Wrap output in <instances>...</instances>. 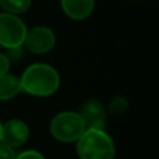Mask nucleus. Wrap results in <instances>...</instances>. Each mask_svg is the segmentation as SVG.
I'll return each instance as SVG.
<instances>
[{"label": "nucleus", "mask_w": 159, "mask_h": 159, "mask_svg": "<svg viewBox=\"0 0 159 159\" xmlns=\"http://www.w3.org/2000/svg\"><path fill=\"white\" fill-rule=\"evenodd\" d=\"M21 91L32 96H50L60 87V75L55 67L46 63L31 64L22 73Z\"/></svg>", "instance_id": "nucleus-1"}, {"label": "nucleus", "mask_w": 159, "mask_h": 159, "mask_svg": "<svg viewBox=\"0 0 159 159\" xmlns=\"http://www.w3.org/2000/svg\"><path fill=\"white\" fill-rule=\"evenodd\" d=\"M80 159H115L116 145L105 130L87 129L75 141Z\"/></svg>", "instance_id": "nucleus-2"}, {"label": "nucleus", "mask_w": 159, "mask_h": 159, "mask_svg": "<svg viewBox=\"0 0 159 159\" xmlns=\"http://www.w3.org/2000/svg\"><path fill=\"white\" fill-rule=\"evenodd\" d=\"M85 130V124L78 112H60L50 121L52 137L64 144L75 143Z\"/></svg>", "instance_id": "nucleus-3"}, {"label": "nucleus", "mask_w": 159, "mask_h": 159, "mask_svg": "<svg viewBox=\"0 0 159 159\" xmlns=\"http://www.w3.org/2000/svg\"><path fill=\"white\" fill-rule=\"evenodd\" d=\"M27 27L18 16L0 13V46L8 50L20 49L24 45Z\"/></svg>", "instance_id": "nucleus-4"}, {"label": "nucleus", "mask_w": 159, "mask_h": 159, "mask_svg": "<svg viewBox=\"0 0 159 159\" xmlns=\"http://www.w3.org/2000/svg\"><path fill=\"white\" fill-rule=\"evenodd\" d=\"M56 36L53 31L48 27H35L27 31L24 46L35 55H43L55 48Z\"/></svg>", "instance_id": "nucleus-5"}, {"label": "nucleus", "mask_w": 159, "mask_h": 159, "mask_svg": "<svg viewBox=\"0 0 159 159\" xmlns=\"http://www.w3.org/2000/svg\"><path fill=\"white\" fill-rule=\"evenodd\" d=\"M30 138V129L27 123L20 119H11L2 124V143L16 149L22 147Z\"/></svg>", "instance_id": "nucleus-6"}, {"label": "nucleus", "mask_w": 159, "mask_h": 159, "mask_svg": "<svg viewBox=\"0 0 159 159\" xmlns=\"http://www.w3.org/2000/svg\"><path fill=\"white\" fill-rule=\"evenodd\" d=\"M80 116L85 124V129L105 130L106 127V109L96 99H88L81 105Z\"/></svg>", "instance_id": "nucleus-7"}, {"label": "nucleus", "mask_w": 159, "mask_h": 159, "mask_svg": "<svg viewBox=\"0 0 159 159\" xmlns=\"http://www.w3.org/2000/svg\"><path fill=\"white\" fill-rule=\"evenodd\" d=\"M95 7V0H61L64 14L71 20L81 21L91 16Z\"/></svg>", "instance_id": "nucleus-8"}, {"label": "nucleus", "mask_w": 159, "mask_h": 159, "mask_svg": "<svg viewBox=\"0 0 159 159\" xmlns=\"http://www.w3.org/2000/svg\"><path fill=\"white\" fill-rule=\"evenodd\" d=\"M21 92L20 78L13 74L0 75V101H10Z\"/></svg>", "instance_id": "nucleus-9"}, {"label": "nucleus", "mask_w": 159, "mask_h": 159, "mask_svg": "<svg viewBox=\"0 0 159 159\" xmlns=\"http://www.w3.org/2000/svg\"><path fill=\"white\" fill-rule=\"evenodd\" d=\"M0 7L8 14L18 16L31 7V0H0Z\"/></svg>", "instance_id": "nucleus-10"}, {"label": "nucleus", "mask_w": 159, "mask_h": 159, "mask_svg": "<svg viewBox=\"0 0 159 159\" xmlns=\"http://www.w3.org/2000/svg\"><path fill=\"white\" fill-rule=\"evenodd\" d=\"M127 107H129V102L124 98H121V96H117V98H115L110 102L109 112L112 113L113 116H121L127 110Z\"/></svg>", "instance_id": "nucleus-11"}, {"label": "nucleus", "mask_w": 159, "mask_h": 159, "mask_svg": "<svg viewBox=\"0 0 159 159\" xmlns=\"http://www.w3.org/2000/svg\"><path fill=\"white\" fill-rule=\"evenodd\" d=\"M16 159H46L39 151L35 149H28V151H22L21 154H18Z\"/></svg>", "instance_id": "nucleus-12"}, {"label": "nucleus", "mask_w": 159, "mask_h": 159, "mask_svg": "<svg viewBox=\"0 0 159 159\" xmlns=\"http://www.w3.org/2000/svg\"><path fill=\"white\" fill-rule=\"evenodd\" d=\"M16 157H17V154L13 148L0 143V159H16Z\"/></svg>", "instance_id": "nucleus-13"}, {"label": "nucleus", "mask_w": 159, "mask_h": 159, "mask_svg": "<svg viewBox=\"0 0 159 159\" xmlns=\"http://www.w3.org/2000/svg\"><path fill=\"white\" fill-rule=\"evenodd\" d=\"M8 69H10V60L4 53H0V75L7 74Z\"/></svg>", "instance_id": "nucleus-14"}, {"label": "nucleus", "mask_w": 159, "mask_h": 159, "mask_svg": "<svg viewBox=\"0 0 159 159\" xmlns=\"http://www.w3.org/2000/svg\"><path fill=\"white\" fill-rule=\"evenodd\" d=\"M0 143H2V123H0Z\"/></svg>", "instance_id": "nucleus-15"}]
</instances>
